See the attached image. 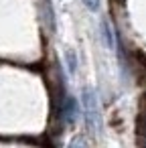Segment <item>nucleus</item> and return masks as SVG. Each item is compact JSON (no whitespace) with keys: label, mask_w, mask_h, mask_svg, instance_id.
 <instances>
[{"label":"nucleus","mask_w":146,"mask_h":148,"mask_svg":"<svg viewBox=\"0 0 146 148\" xmlns=\"http://www.w3.org/2000/svg\"><path fill=\"white\" fill-rule=\"evenodd\" d=\"M83 108H85V122L89 126V130H99V110H97V97L95 93L85 87L83 89Z\"/></svg>","instance_id":"1"},{"label":"nucleus","mask_w":146,"mask_h":148,"mask_svg":"<svg viewBox=\"0 0 146 148\" xmlns=\"http://www.w3.org/2000/svg\"><path fill=\"white\" fill-rule=\"evenodd\" d=\"M77 112H79V108H77L75 97L67 95V97L63 99V116H65V122L71 124V122L75 120V116H77Z\"/></svg>","instance_id":"2"},{"label":"nucleus","mask_w":146,"mask_h":148,"mask_svg":"<svg viewBox=\"0 0 146 148\" xmlns=\"http://www.w3.org/2000/svg\"><path fill=\"white\" fill-rule=\"evenodd\" d=\"M101 31H104V39H106L108 49H114L118 43H116V37H114V33H112V29H110L108 21H104V23H101Z\"/></svg>","instance_id":"3"},{"label":"nucleus","mask_w":146,"mask_h":148,"mask_svg":"<svg viewBox=\"0 0 146 148\" xmlns=\"http://www.w3.org/2000/svg\"><path fill=\"white\" fill-rule=\"evenodd\" d=\"M65 61H67V71L73 75L75 71H77V67H79V61H77V55H75V51H65Z\"/></svg>","instance_id":"4"},{"label":"nucleus","mask_w":146,"mask_h":148,"mask_svg":"<svg viewBox=\"0 0 146 148\" xmlns=\"http://www.w3.org/2000/svg\"><path fill=\"white\" fill-rule=\"evenodd\" d=\"M83 4H85L91 12H97V10H99V0H83Z\"/></svg>","instance_id":"5"}]
</instances>
